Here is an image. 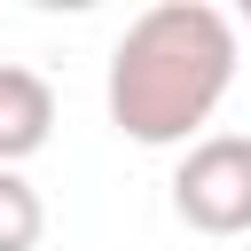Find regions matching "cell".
<instances>
[{
	"mask_svg": "<svg viewBox=\"0 0 251 251\" xmlns=\"http://www.w3.org/2000/svg\"><path fill=\"white\" fill-rule=\"evenodd\" d=\"M235 86V24L212 0H157L110 47V126L141 149L188 141Z\"/></svg>",
	"mask_w": 251,
	"mask_h": 251,
	"instance_id": "cell-1",
	"label": "cell"
},
{
	"mask_svg": "<svg viewBox=\"0 0 251 251\" xmlns=\"http://www.w3.org/2000/svg\"><path fill=\"white\" fill-rule=\"evenodd\" d=\"M173 212L196 235H251V133H204L173 165Z\"/></svg>",
	"mask_w": 251,
	"mask_h": 251,
	"instance_id": "cell-2",
	"label": "cell"
},
{
	"mask_svg": "<svg viewBox=\"0 0 251 251\" xmlns=\"http://www.w3.org/2000/svg\"><path fill=\"white\" fill-rule=\"evenodd\" d=\"M47 133H55V86L31 63H0V173L39 157Z\"/></svg>",
	"mask_w": 251,
	"mask_h": 251,
	"instance_id": "cell-3",
	"label": "cell"
},
{
	"mask_svg": "<svg viewBox=\"0 0 251 251\" xmlns=\"http://www.w3.org/2000/svg\"><path fill=\"white\" fill-rule=\"evenodd\" d=\"M39 227H47L39 188L24 173H0V251H39Z\"/></svg>",
	"mask_w": 251,
	"mask_h": 251,
	"instance_id": "cell-4",
	"label": "cell"
}]
</instances>
